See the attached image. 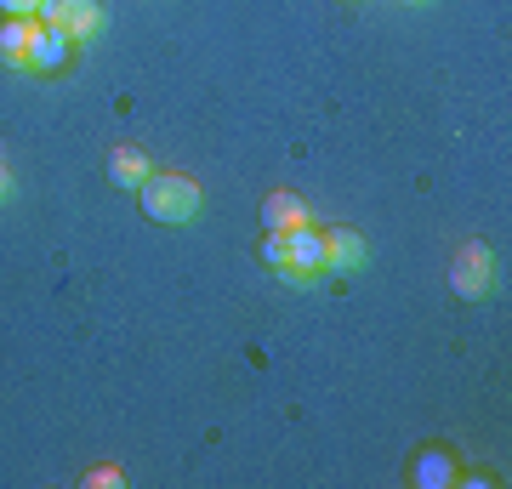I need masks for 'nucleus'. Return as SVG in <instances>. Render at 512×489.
Wrapping results in <instances>:
<instances>
[{"mask_svg":"<svg viewBox=\"0 0 512 489\" xmlns=\"http://www.w3.org/2000/svg\"><path fill=\"white\" fill-rule=\"evenodd\" d=\"M137 194H143V211L154 222L183 228V222L200 217V182H194V177H177V171H148V182L137 188Z\"/></svg>","mask_w":512,"mask_h":489,"instance_id":"1","label":"nucleus"},{"mask_svg":"<svg viewBox=\"0 0 512 489\" xmlns=\"http://www.w3.org/2000/svg\"><path fill=\"white\" fill-rule=\"evenodd\" d=\"M0 200H12V177L6 171H0Z\"/></svg>","mask_w":512,"mask_h":489,"instance_id":"15","label":"nucleus"},{"mask_svg":"<svg viewBox=\"0 0 512 489\" xmlns=\"http://www.w3.org/2000/svg\"><path fill=\"white\" fill-rule=\"evenodd\" d=\"M490 279H495L490 245H461L456 262H450V290H456V296H467V302H478V296L490 290Z\"/></svg>","mask_w":512,"mask_h":489,"instance_id":"3","label":"nucleus"},{"mask_svg":"<svg viewBox=\"0 0 512 489\" xmlns=\"http://www.w3.org/2000/svg\"><path fill=\"white\" fill-rule=\"evenodd\" d=\"M365 239L353 234V228H330L325 234V273H353L365 268Z\"/></svg>","mask_w":512,"mask_h":489,"instance_id":"5","label":"nucleus"},{"mask_svg":"<svg viewBox=\"0 0 512 489\" xmlns=\"http://www.w3.org/2000/svg\"><path fill=\"white\" fill-rule=\"evenodd\" d=\"M69 40L80 46V40H97L103 35V12H97V0H69Z\"/></svg>","mask_w":512,"mask_h":489,"instance_id":"10","label":"nucleus"},{"mask_svg":"<svg viewBox=\"0 0 512 489\" xmlns=\"http://www.w3.org/2000/svg\"><path fill=\"white\" fill-rule=\"evenodd\" d=\"M302 222H308V205L296 200V194H268V200H262V228H268V234H291Z\"/></svg>","mask_w":512,"mask_h":489,"instance_id":"8","label":"nucleus"},{"mask_svg":"<svg viewBox=\"0 0 512 489\" xmlns=\"http://www.w3.org/2000/svg\"><path fill=\"white\" fill-rule=\"evenodd\" d=\"M86 484H97V489H114V484H120V472H114V467H97V472H86Z\"/></svg>","mask_w":512,"mask_h":489,"instance_id":"14","label":"nucleus"},{"mask_svg":"<svg viewBox=\"0 0 512 489\" xmlns=\"http://www.w3.org/2000/svg\"><path fill=\"white\" fill-rule=\"evenodd\" d=\"M40 23H57L63 29L69 23V0H40Z\"/></svg>","mask_w":512,"mask_h":489,"instance_id":"13","label":"nucleus"},{"mask_svg":"<svg viewBox=\"0 0 512 489\" xmlns=\"http://www.w3.org/2000/svg\"><path fill=\"white\" fill-rule=\"evenodd\" d=\"M69 57H74L69 29H57V23H40L35 40H29V69H35V74H57L63 63H69Z\"/></svg>","mask_w":512,"mask_h":489,"instance_id":"4","label":"nucleus"},{"mask_svg":"<svg viewBox=\"0 0 512 489\" xmlns=\"http://www.w3.org/2000/svg\"><path fill=\"white\" fill-rule=\"evenodd\" d=\"M0 18H40V0H0Z\"/></svg>","mask_w":512,"mask_h":489,"instance_id":"12","label":"nucleus"},{"mask_svg":"<svg viewBox=\"0 0 512 489\" xmlns=\"http://www.w3.org/2000/svg\"><path fill=\"white\" fill-rule=\"evenodd\" d=\"M410 478H416V489H450L461 478V467H456V455L450 450H421Z\"/></svg>","mask_w":512,"mask_h":489,"instance_id":"7","label":"nucleus"},{"mask_svg":"<svg viewBox=\"0 0 512 489\" xmlns=\"http://www.w3.org/2000/svg\"><path fill=\"white\" fill-rule=\"evenodd\" d=\"M262 262H268V268H285V234H262Z\"/></svg>","mask_w":512,"mask_h":489,"instance_id":"11","label":"nucleus"},{"mask_svg":"<svg viewBox=\"0 0 512 489\" xmlns=\"http://www.w3.org/2000/svg\"><path fill=\"white\" fill-rule=\"evenodd\" d=\"M148 171H154V165H148L143 148H114V160H109V182H114V188H143Z\"/></svg>","mask_w":512,"mask_h":489,"instance_id":"9","label":"nucleus"},{"mask_svg":"<svg viewBox=\"0 0 512 489\" xmlns=\"http://www.w3.org/2000/svg\"><path fill=\"white\" fill-rule=\"evenodd\" d=\"M348 6H353V0H348Z\"/></svg>","mask_w":512,"mask_h":489,"instance_id":"16","label":"nucleus"},{"mask_svg":"<svg viewBox=\"0 0 512 489\" xmlns=\"http://www.w3.org/2000/svg\"><path fill=\"white\" fill-rule=\"evenodd\" d=\"M319 273H325V234L313 222H302V228L285 234V268H279V279L285 285H313Z\"/></svg>","mask_w":512,"mask_h":489,"instance_id":"2","label":"nucleus"},{"mask_svg":"<svg viewBox=\"0 0 512 489\" xmlns=\"http://www.w3.org/2000/svg\"><path fill=\"white\" fill-rule=\"evenodd\" d=\"M40 18H0V63L29 69V40H35Z\"/></svg>","mask_w":512,"mask_h":489,"instance_id":"6","label":"nucleus"}]
</instances>
